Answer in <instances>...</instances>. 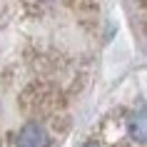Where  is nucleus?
<instances>
[{
	"label": "nucleus",
	"mask_w": 147,
	"mask_h": 147,
	"mask_svg": "<svg viewBox=\"0 0 147 147\" xmlns=\"http://www.w3.org/2000/svg\"><path fill=\"white\" fill-rule=\"evenodd\" d=\"M50 142H53V137L45 130V125L35 122V120L25 122L15 135V145L18 147H50Z\"/></svg>",
	"instance_id": "f257e3e1"
},
{
	"label": "nucleus",
	"mask_w": 147,
	"mask_h": 147,
	"mask_svg": "<svg viewBox=\"0 0 147 147\" xmlns=\"http://www.w3.org/2000/svg\"><path fill=\"white\" fill-rule=\"evenodd\" d=\"M53 87H47V85H32L25 90L23 95V107L25 110H30V112H53Z\"/></svg>",
	"instance_id": "f03ea898"
},
{
	"label": "nucleus",
	"mask_w": 147,
	"mask_h": 147,
	"mask_svg": "<svg viewBox=\"0 0 147 147\" xmlns=\"http://www.w3.org/2000/svg\"><path fill=\"white\" fill-rule=\"evenodd\" d=\"M82 147H100V145H97V142H85Z\"/></svg>",
	"instance_id": "20e7f679"
},
{
	"label": "nucleus",
	"mask_w": 147,
	"mask_h": 147,
	"mask_svg": "<svg viewBox=\"0 0 147 147\" xmlns=\"http://www.w3.org/2000/svg\"><path fill=\"white\" fill-rule=\"evenodd\" d=\"M127 132L130 137L140 145H147V107L135 110L130 117H127Z\"/></svg>",
	"instance_id": "7ed1b4c3"
}]
</instances>
